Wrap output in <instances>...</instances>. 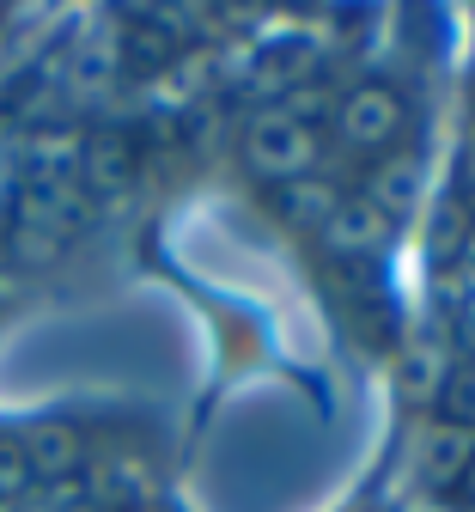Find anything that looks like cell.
Instances as JSON below:
<instances>
[{
    "instance_id": "6da1fadb",
    "label": "cell",
    "mask_w": 475,
    "mask_h": 512,
    "mask_svg": "<svg viewBox=\"0 0 475 512\" xmlns=\"http://www.w3.org/2000/svg\"><path fill=\"white\" fill-rule=\"evenodd\" d=\"M396 128H402V98L390 86H360V92L342 98L348 147H384V141H396Z\"/></svg>"
},
{
    "instance_id": "7a4b0ae2",
    "label": "cell",
    "mask_w": 475,
    "mask_h": 512,
    "mask_svg": "<svg viewBox=\"0 0 475 512\" xmlns=\"http://www.w3.org/2000/svg\"><path fill=\"white\" fill-rule=\"evenodd\" d=\"M250 141H256V165L275 171V177H299L317 159V135H311L305 116H268Z\"/></svg>"
},
{
    "instance_id": "3957f363",
    "label": "cell",
    "mask_w": 475,
    "mask_h": 512,
    "mask_svg": "<svg viewBox=\"0 0 475 512\" xmlns=\"http://www.w3.org/2000/svg\"><path fill=\"white\" fill-rule=\"evenodd\" d=\"M415 189H421V165L402 153V159H390V165H378V177H372V196H366V208L378 214V220H396V214H409L415 208Z\"/></svg>"
},
{
    "instance_id": "277c9868",
    "label": "cell",
    "mask_w": 475,
    "mask_h": 512,
    "mask_svg": "<svg viewBox=\"0 0 475 512\" xmlns=\"http://www.w3.org/2000/svg\"><path fill=\"white\" fill-rule=\"evenodd\" d=\"M457 482H463V488H469V494H475V458H469V464H463V476H457Z\"/></svg>"
}]
</instances>
